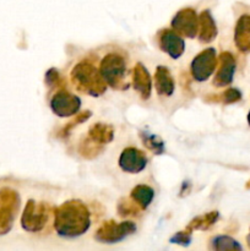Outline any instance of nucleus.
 <instances>
[{
  "label": "nucleus",
  "instance_id": "nucleus-1",
  "mask_svg": "<svg viewBox=\"0 0 250 251\" xmlns=\"http://www.w3.org/2000/svg\"><path fill=\"white\" fill-rule=\"evenodd\" d=\"M91 226V215L83 202L70 200L54 211V228L60 237L77 238Z\"/></svg>",
  "mask_w": 250,
  "mask_h": 251
},
{
  "label": "nucleus",
  "instance_id": "nucleus-2",
  "mask_svg": "<svg viewBox=\"0 0 250 251\" xmlns=\"http://www.w3.org/2000/svg\"><path fill=\"white\" fill-rule=\"evenodd\" d=\"M71 81L80 92L92 97L102 96L107 90V83L103 80L100 70L90 61H81L71 70Z\"/></svg>",
  "mask_w": 250,
  "mask_h": 251
},
{
  "label": "nucleus",
  "instance_id": "nucleus-3",
  "mask_svg": "<svg viewBox=\"0 0 250 251\" xmlns=\"http://www.w3.org/2000/svg\"><path fill=\"white\" fill-rule=\"evenodd\" d=\"M100 73L105 83L114 90H126L127 88V83L125 82L126 61L124 56L120 54H107L100 61Z\"/></svg>",
  "mask_w": 250,
  "mask_h": 251
},
{
  "label": "nucleus",
  "instance_id": "nucleus-4",
  "mask_svg": "<svg viewBox=\"0 0 250 251\" xmlns=\"http://www.w3.org/2000/svg\"><path fill=\"white\" fill-rule=\"evenodd\" d=\"M49 216H50V206L48 203H37L34 200H29L22 213V228L29 233L41 232L48 222Z\"/></svg>",
  "mask_w": 250,
  "mask_h": 251
},
{
  "label": "nucleus",
  "instance_id": "nucleus-5",
  "mask_svg": "<svg viewBox=\"0 0 250 251\" xmlns=\"http://www.w3.org/2000/svg\"><path fill=\"white\" fill-rule=\"evenodd\" d=\"M20 196L9 188L0 189V235L7 234L19 212Z\"/></svg>",
  "mask_w": 250,
  "mask_h": 251
},
{
  "label": "nucleus",
  "instance_id": "nucleus-6",
  "mask_svg": "<svg viewBox=\"0 0 250 251\" xmlns=\"http://www.w3.org/2000/svg\"><path fill=\"white\" fill-rule=\"evenodd\" d=\"M136 232V225L131 221L117 223L115 221H107L96 232L95 238L97 242L104 244H113L125 239Z\"/></svg>",
  "mask_w": 250,
  "mask_h": 251
},
{
  "label": "nucleus",
  "instance_id": "nucleus-7",
  "mask_svg": "<svg viewBox=\"0 0 250 251\" xmlns=\"http://www.w3.org/2000/svg\"><path fill=\"white\" fill-rule=\"evenodd\" d=\"M217 65L218 58L216 54V49L206 48L191 61V75L196 81L203 82L211 77Z\"/></svg>",
  "mask_w": 250,
  "mask_h": 251
},
{
  "label": "nucleus",
  "instance_id": "nucleus-8",
  "mask_svg": "<svg viewBox=\"0 0 250 251\" xmlns=\"http://www.w3.org/2000/svg\"><path fill=\"white\" fill-rule=\"evenodd\" d=\"M81 100L76 95L60 90L51 97L50 108L54 114L65 118L75 115L80 110Z\"/></svg>",
  "mask_w": 250,
  "mask_h": 251
},
{
  "label": "nucleus",
  "instance_id": "nucleus-9",
  "mask_svg": "<svg viewBox=\"0 0 250 251\" xmlns=\"http://www.w3.org/2000/svg\"><path fill=\"white\" fill-rule=\"evenodd\" d=\"M172 27L175 29L176 33L188 38H194L198 36L199 16L196 15L195 10L190 7L179 10L172 20Z\"/></svg>",
  "mask_w": 250,
  "mask_h": 251
},
{
  "label": "nucleus",
  "instance_id": "nucleus-10",
  "mask_svg": "<svg viewBox=\"0 0 250 251\" xmlns=\"http://www.w3.org/2000/svg\"><path fill=\"white\" fill-rule=\"evenodd\" d=\"M147 166V157L135 147H127L119 157V167L125 173L137 174L144 171Z\"/></svg>",
  "mask_w": 250,
  "mask_h": 251
},
{
  "label": "nucleus",
  "instance_id": "nucleus-11",
  "mask_svg": "<svg viewBox=\"0 0 250 251\" xmlns=\"http://www.w3.org/2000/svg\"><path fill=\"white\" fill-rule=\"evenodd\" d=\"M218 65L220 66H218L215 78H213V85L216 87L230 85L234 78L235 68H237V63H235V58L233 56V54H230L229 51H223L218 58Z\"/></svg>",
  "mask_w": 250,
  "mask_h": 251
},
{
  "label": "nucleus",
  "instance_id": "nucleus-12",
  "mask_svg": "<svg viewBox=\"0 0 250 251\" xmlns=\"http://www.w3.org/2000/svg\"><path fill=\"white\" fill-rule=\"evenodd\" d=\"M159 47L171 58L178 59L185 50V42L176 32L172 29H163L158 34Z\"/></svg>",
  "mask_w": 250,
  "mask_h": 251
},
{
  "label": "nucleus",
  "instance_id": "nucleus-13",
  "mask_svg": "<svg viewBox=\"0 0 250 251\" xmlns=\"http://www.w3.org/2000/svg\"><path fill=\"white\" fill-rule=\"evenodd\" d=\"M132 86H134L135 91L140 93L142 100H149L151 97V76L141 63H137L132 70Z\"/></svg>",
  "mask_w": 250,
  "mask_h": 251
},
{
  "label": "nucleus",
  "instance_id": "nucleus-14",
  "mask_svg": "<svg viewBox=\"0 0 250 251\" xmlns=\"http://www.w3.org/2000/svg\"><path fill=\"white\" fill-rule=\"evenodd\" d=\"M234 43L243 53L250 50V15H242L235 24Z\"/></svg>",
  "mask_w": 250,
  "mask_h": 251
},
{
  "label": "nucleus",
  "instance_id": "nucleus-15",
  "mask_svg": "<svg viewBox=\"0 0 250 251\" xmlns=\"http://www.w3.org/2000/svg\"><path fill=\"white\" fill-rule=\"evenodd\" d=\"M199 41L201 43H210L217 36V26L208 10L199 15Z\"/></svg>",
  "mask_w": 250,
  "mask_h": 251
},
{
  "label": "nucleus",
  "instance_id": "nucleus-16",
  "mask_svg": "<svg viewBox=\"0 0 250 251\" xmlns=\"http://www.w3.org/2000/svg\"><path fill=\"white\" fill-rule=\"evenodd\" d=\"M154 87L159 96H169L173 95L175 83L172 77L171 71L166 66H157L156 73H154Z\"/></svg>",
  "mask_w": 250,
  "mask_h": 251
},
{
  "label": "nucleus",
  "instance_id": "nucleus-17",
  "mask_svg": "<svg viewBox=\"0 0 250 251\" xmlns=\"http://www.w3.org/2000/svg\"><path fill=\"white\" fill-rule=\"evenodd\" d=\"M113 137H114V129H113L112 125L96 123L88 130V139L100 145L109 144Z\"/></svg>",
  "mask_w": 250,
  "mask_h": 251
},
{
  "label": "nucleus",
  "instance_id": "nucleus-18",
  "mask_svg": "<svg viewBox=\"0 0 250 251\" xmlns=\"http://www.w3.org/2000/svg\"><path fill=\"white\" fill-rule=\"evenodd\" d=\"M130 198L141 207V210H145V208L149 207L150 203L153 200L154 191L149 185L140 184V185H136L132 189L131 194H130Z\"/></svg>",
  "mask_w": 250,
  "mask_h": 251
},
{
  "label": "nucleus",
  "instance_id": "nucleus-19",
  "mask_svg": "<svg viewBox=\"0 0 250 251\" xmlns=\"http://www.w3.org/2000/svg\"><path fill=\"white\" fill-rule=\"evenodd\" d=\"M218 218H220V213L217 211H212V212H208L203 216H199V217H195L189 223L185 230L189 233H193L194 230L208 229L211 226H213L217 222Z\"/></svg>",
  "mask_w": 250,
  "mask_h": 251
},
{
  "label": "nucleus",
  "instance_id": "nucleus-20",
  "mask_svg": "<svg viewBox=\"0 0 250 251\" xmlns=\"http://www.w3.org/2000/svg\"><path fill=\"white\" fill-rule=\"evenodd\" d=\"M211 249L217 251L242 250V245L233 238L227 237V235H218L211 240Z\"/></svg>",
  "mask_w": 250,
  "mask_h": 251
},
{
  "label": "nucleus",
  "instance_id": "nucleus-21",
  "mask_svg": "<svg viewBox=\"0 0 250 251\" xmlns=\"http://www.w3.org/2000/svg\"><path fill=\"white\" fill-rule=\"evenodd\" d=\"M140 137H141L145 146L150 151L153 152L154 154H162L164 152V142L157 135L151 134L149 131H141L140 132Z\"/></svg>",
  "mask_w": 250,
  "mask_h": 251
},
{
  "label": "nucleus",
  "instance_id": "nucleus-22",
  "mask_svg": "<svg viewBox=\"0 0 250 251\" xmlns=\"http://www.w3.org/2000/svg\"><path fill=\"white\" fill-rule=\"evenodd\" d=\"M91 115H92V113H91L90 110H86V112H82V113H80V114H77L75 118H74V119H71L70 122L66 123V124L64 125L63 129L58 132V136L59 137H66L69 135V132H70L74 127L77 126V125H80L81 123L87 122V120L91 118Z\"/></svg>",
  "mask_w": 250,
  "mask_h": 251
},
{
  "label": "nucleus",
  "instance_id": "nucleus-23",
  "mask_svg": "<svg viewBox=\"0 0 250 251\" xmlns=\"http://www.w3.org/2000/svg\"><path fill=\"white\" fill-rule=\"evenodd\" d=\"M78 151H80L81 156L85 157V158H93V157H96L102 151V147L97 142L92 141L91 139H87L80 145V150Z\"/></svg>",
  "mask_w": 250,
  "mask_h": 251
},
{
  "label": "nucleus",
  "instance_id": "nucleus-24",
  "mask_svg": "<svg viewBox=\"0 0 250 251\" xmlns=\"http://www.w3.org/2000/svg\"><path fill=\"white\" fill-rule=\"evenodd\" d=\"M242 100V93L237 88H228L225 92L221 93L220 97H213V102H222L225 104H232V103L239 102Z\"/></svg>",
  "mask_w": 250,
  "mask_h": 251
},
{
  "label": "nucleus",
  "instance_id": "nucleus-25",
  "mask_svg": "<svg viewBox=\"0 0 250 251\" xmlns=\"http://www.w3.org/2000/svg\"><path fill=\"white\" fill-rule=\"evenodd\" d=\"M141 210V207H140L139 205H137L136 202H130V201L125 200V201H122V202H119V205H118V212H119L120 216H134V215H137V212Z\"/></svg>",
  "mask_w": 250,
  "mask_h": 251
},
{
  "label": "nucleus",
  "instance_id": "nucleus-26",
  "mask_svg": "<svg viewBox=\"0 0 250 251\" xmlns=\"http://www.w3.org/2000/svg\"><path fill=\"white\" fill-rule=\"evenodd\" d=\"M46 83L50 87H53V86H63L64 80L56 69H50L46 74Z\"/></svg>",
  "mask_w": 250,
  "mask_h": 251
},
{
  "label": "nucleus",
  "instance_id": "nucleus-27",
  "mask_svg": "<svg viewBox=\"0 0 250 251\" xmlns=\"http://www.w3.org/2000/svg\"><path fill=\"white\" fill-rule=\"evenodd\" d=\"M191 242V233L186 232V230H181L178 232L175 235L171 238V243L173 244H179L181 247H188Z\"/></svg>",
  "mask_w": 250,
  "mask_h": 251
},
{
  "label": "nucleus",
  "instance_id": "nucleus-28",
  "mask_svg": "<svg viewBox=\"0 0 250 251\" xmlns=\"http://www.w3.org/2000/svg\"><path fill=\"white\" fill-rule=\"evenodd\" d=\"M247 243H248V247L250 248V233L248 234V237H247Z\"/></svg>",
  "mask_w": 250,
  "mask_h": 251
},
{
  "label": "nucleus",
  "instance_id": "nucleus-29",
  "mask_svg": "<svg viewBox=\"0 0 250 251\" xmlns=\"http://www.w3.org/2000/svg\"><path fill=\"white\" fill-rule=\"evenodd\" d=\"M247 119H248V124L250 125V110H249V113H248V118H247Z\"/></svg>",
  "mask_w": 250,
  "mask_h": 251
},
{
  "label": "nucleus",
  "instance_id": "nucleus-30",
  "mask_svg": "<svg viewBox=\"0 0 250 251\" xmlns=\"http://www.w3.org/2000/svg\"><path fill=\"white\" fill-rule=\"evenodd\" d=\"M249 183H250V181H249ZM247 188L250 189V184H247Z\"/></svg>",
  "mask_w": 250,
  "mask_h": 251
}]
</instances>
